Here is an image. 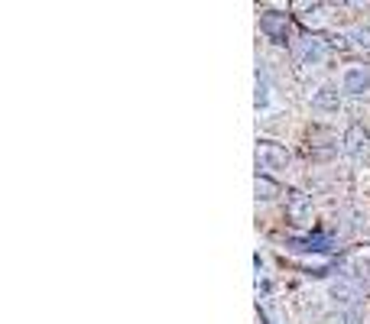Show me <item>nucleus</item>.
<instances>
[]
</instances>
